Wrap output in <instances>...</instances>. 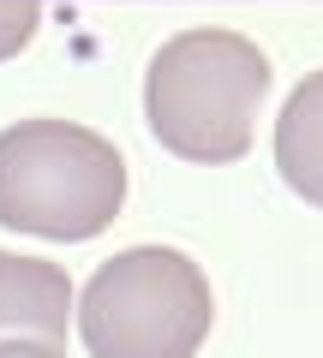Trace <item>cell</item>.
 Masks as SVG:
<instances>
[{
	"mask_svg": "<svg viewBox=\"0 0 323 358\" xmlns=\"http://www.w3.org/2000/svg\"><path fill=\"white\" fill-rule=\"evenodd\" d=\"M270 90V60L233 30H186L150 60L144 108L162 150L186 162H240Z\"/></svg>",
	"mask_w": 323,
	"mask_h": 358,
	"instance_id": "cell-1",
	"label": "cell"
},
{
	"mask_svg": "<svg viewBox=\"0 0 323 358\" xmlns=\"http://www.w3.org/2000/svg\"><path fill=\"white\" fill-rule=\"evenodd\" d=\"M126 203V162L108 138L66 120L0 131V227L36 239H90Z\"/></svg>",
	"mask_w": 323,
	"mask_h": 358,
	"instance_id": "cell-2",
	"label": "cell"
},
{
	"mask_svg": "<svg viewBox=\"0 0 323 358\" xmlns=\"http://www.w3.org/2000/svg\"><path fill=\"white\" fill-rule=\"evenodd\" d=\"M209 281L186 251L138 245L108 257L78 299L90 358H192L209 334Z\"/></svg>",
	"mask_w": 323,
	"mask_h": 358,
	"instance_id": "cell-3",
	"label": "cell"
},
{
	"mask_svg": "<svg viewBox=\"0 0 323 358\" xmlns=\"http://www.w3.org/2000/svg\"><path fill=\"white\" fill-rule=\"evenodd\" d=\"M66 322H72V281H66V268L42 263V257L0 251V334L60 346Z\"/></svg>",
	"mask_w": 323,
	"mask_h": 358,
	"instance_id": "cell-4",
	"label": "cell"
},
{
	"mask_svg": "<svg viewBox=\"0 0 323 358\" xmlns=\"http://www.w3.org/2000/svg\"><path fill=\"white\" fill-rule=\"evenodd\" d=\"M275 167L305 203H323V72L287 96L275 120Z\"/></svg>",
	"mask_w": 323,
	"mask_h": 358,
	"instance_id": "cell-5",
	"label": "cell"
},
{
	"mask_svg": "<svg viewBox=\"0 0 323 358\" xmlns=\"http://www.w3.org/2000/svg\"><path fill=\"white\" fill-rule=\"evenodd\" d=\"M36 24H42V13L30 6V0H0V60L25 48Z\"/></svg>",
	"mask_w": 323,
	"mask_h": 358,
	"instance_id": "cell-6",
	"label": "cell"
},
{
	"mask_svg": "<svg viewBox=\"0 0 323 358\" xmlns=\"http://www.w3.org/2000/svg\"><path fill=\"white\" fill-rule=\"evenodd\" d=\"M0 358H66L60 346H48V341H6L0 346Z\"/></svg>",
	"mask_w": 323,
	"mask_h": 358,
	"instance_id": "cell-7",
	"label": "cell"
}]
</instances>
